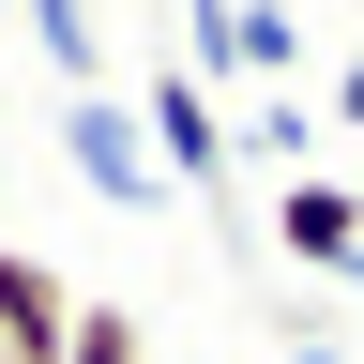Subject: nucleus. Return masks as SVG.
Instances as JSON below:
<instances>
[{"mask_svg": "<svg viewBox=\"0 0 364 364\" xmlns=\"http://www.w3.org/2000/svg\"><path fill=\"white\" fill-rule=\"evenodd\" d=\"M334 122L364 136V31H349V76H334V107H318V136H334Z\"/></svg>", "mask_w": 364, "mask_h": 364, "instance_id": "1a4fd4ad", "label": "nucleus"}, {"mask_svg": "<svg viewBox=\"0 0 364 364\" xmlns=\"http://www.w3.org/2000/svg\"><path fill=\"white\" fill-rule=\"evenodd\" d=\"M61 318H76V289L0 243V364H61Z\"/></svg>", "mask_w": 364, "mask_h": 364, "instance_id": "39448f33", "label": "nucleus"}, {"mask_svg": "<svg viewBox=\"0 0 364 364\" xmlns=\"http://www.w3.org/2000/svg\"><path fill=\"white\" fill-rule=\"evenodd\" d=\"M273 243H289L304 273H334V289H349V273H364V198H349L334 167H289V182H273Z\"/></svg>", "mask_w": 364, "mask_h": 364, "instance_id": "20e7f679", "label": "nucleus"}, {"mask_svg": "<svg viewBox=\"0 0 364 364\" xmlns=\"http://www.w3.org/2000/svg\"><path fill=\"white\" fill-rule=\"evenodd\" d=\"M61 364H152V334H136L122 304H76L61 318Z\"/></svg>", "mask_w": 364, "mask_h": 364, "instance_id": "6e6552de", "label": "nucleus"}, {"mask_svg": "<svg viewBox=\"0 0 364 364\" xmlns=\"http://www.w3.org/2000/svg\"><path fill=\"white\" fill-rule=\"evenodd\" d=\"M228 152H273V167H318V107H304V91H258Z\"/></svg>", "mask_w": 364, "mask_h": 364, "instance_id": "0eeeda50", "label": "nucleus"}, {"mask_svg": "<svg viewBox=\"0 0 364 364\" xmlns=\"http://www.w3.org/2000/svg\"><path fill=\"white\" fill-rule=\"evenodd\" d=\"M16 16H31V46H46L76 91H107V31H91V0H16Z\"/></svg>", "mask_w": 364, "mask_h": 364, "instance_id": "423d86ee", "label": "nucleus"}, {"mask_svg": "<svg viewBox=\"0 0 364 364\" xmlns=\"http://www.w3.org/2000/svg\"><path fill=\"white\" fill-rule=\"evenodd\" d=\"M349 304H364V273H349Z\"/></svg>", "mask_w": 364, "mask_h": 364, "instance_id": "9b49d317", "label": "nucleus"}, {"mask_svg": "<svg viewBox=\"0 0 364 364\" xmlns=\"http://www.w3.org/2000/svg\"><path fill=\"white\" fill-rule=\"evenodd\" d=\"M122 107H136V136H152V182H167V198H228V91H198L182 61H152Z\"/></svg>", "mask_w": 364, "mask_h": 364, "instance_id": "f257e3e1", "label": "nucleus"}, {"mask_svg": "<svg viewBox=\"0 0 364 364\" xmlns=\"http://www.w3.org/2000/svg\"><path fill=\"white\" fill-rule=\"evenodd\" d=\"M289 364H349V349H334V334H289Z\"/></svg>", "mask_w": 364, "mask_h": 364, "instance_id": "9d476101", "label": "nucleus"}, {"mask_svg": "<svg viewBox=\"0 0 364 364\" xmlns=\"http://www.w3.org/2000/svg\"><path fill=\"white\" fill-rule=\"evenodd\" d=\"M61 152H76V182H91L107 213H167L152 136H136V107H122V91H61Z\"/></svg>", "mask_w": 364, "mask_h": 364, "instance_id": "7ed1b4c3", "label": "nucleus"}, {"mask_svg": "<svg viewBox=\"0 0 364 364\" xmlns=\"http://www.w3.org/2000/svg\"><path fill=\"white\" fill-rule=\"evenodd\" d=\"M289 61H304V31H289V0H182V76L198 91H289Z\"/></svg>", "mask_w": 364, "mask_h": 364, "instance_id": "f03ea898", "label": "nucleus"}]
</instances>
